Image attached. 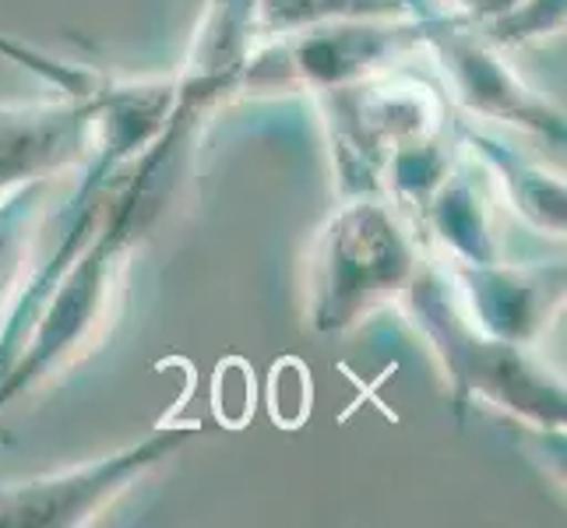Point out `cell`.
<instances>
[{
	"mask_svg": "<svg viewBox=\"0 0 567 528\" xmlns=\"http://www.w3.org/2000/svg\"><path fill=\"white\" fill-rule=\"evenodd\" d=\"M420 271V229L399 208L357 194L328 219L310 271V324L349 331L399 303Z\"/></svg>",
	"mask_w": 567,
	"mask_h": 528,
	"instance_id": "1",
	"label": "cell"
},
{
	"mask_svg": "<svg viewBox=\"0 0 567 528\" xmlns=\"http://www.w3.org/2000/svg\"><path fill=\"white\" fill-rule=\"evenodd\" d=\"M402 300L441 360L458 408L480 402L507 408L512 416L543 429H564V384L539 370L525 345L486 335L468 321L447 297L434 261L420 265Z\"/></svg>",
	"mask_w": 567,
	"mask_h": 528,
	"instance_id": "2",
	"label": "cell"
},
{
	"mask_svg": "<svg viewBox=\"0 0 567 528\" xmlns=\"http://www.w3.org/2000/svg\"><path fill=\"white\" fill-rule=\"evenodd\" d=\"M318 95L346 194H374L399 155L437 145L444 131V95L391 68Z\"/></svg>",
	"mask_w": 567,
	"mask_h": 528,
	"instance_id": "3",
	"label": "cell"
},
{
	"mask_svg": "<svg viewBox=\"0 0 567 528\" xmlns=\"http://www.w3.org/2000/svg\"><path fill=\"white\" fill-rule=\"evenodd\" d=\"M205 434L202 423H163L138 444H127L106 458L74 465L64 473L35 476L25 483H0V525L4 528H74L142 483L152 468L169 462L190 441Z\"/></svg>",
	"mask_w": 567,
	"mask_h": 528,
	"instance_id": "4",
	"label": "cell"
},
{
	"mask_svg": "<svg viewBox=\"0 0 567 528\" xmlns=\"http://www.w3.org/2000/svg\"><path fill=\"white\" fill-rule=\"evenodd\" d=\"M423 50L434 56L447 92L473 113L522 124L550 142H564V113L525 89L494 50V39L455 11H434L423 22Z\"/></svg>",
	"mask_w": 567,
	"mask_h": 528,
	"instance_id": "5",
	"label": "cell"
},
{
	"mask_svg": "<svg viewBox=\"0 0 567 528\" xmlns=\"http://www.w3.org/2000/svg\"><path fill=\"white\" fill-rule=\"evenodd\" d=\"M116 85L103 82L61 103L0 106V201L29 184L85 163L100 145Z\"/></svg>",
	"mask_w": 567,
	"mask_h": 528,
	"instance_id": "6",
	"label": "cell"
},
{
	"mask_svg": "<svg viewBox=\"0 0 567 528\" xmlns=\"http://www.w3.org/2000/svg\"><path fill=\"white\" fill-rule=\"evenodd\" d=\"M434 268L455 307L480 331L529 349L564 300V268H522L504 261H452L434 253Z\"/></svg>",
	"mask_w": 567,
	"mask_h": 528,
	"instance_id": "7",
	"label": "cell"
},
{
	"mask_svg": "<svg viewBox=\"0 0 567 528\" xmlns=\"http://www.w3.org/2000/svg\"><path fill=\"white\" fill-rule=\"evenodd\" d=\"M50 208V180L29 184L0 201V328L22 297L32 253Z\"/></svg>",
	"mask_w": 567,
	"mask_h": 528,
	"instance_id": "8",
	"label": "cell"
},
{
	"mask_svg": "<svg viewBox=\"0 0 567 528\" xmlns=\"http://www.w3.org/2000/svg\"><path fill=\"white\" fill-rule=\"evenodd\" d=\"M465 148H473L483 155V163L491 173L501 176V184L507 190L515 208H525L529 222L546 229L550 237L564 232V180H557L554 173H543L529 166L522 155H504V148L494 138H483V134H465Z\"/></svg>",
	"mask_w": 567,
	"mask_h": 528,
	"instance_id": "9",
	"label": "cell"
}]
</instances>
